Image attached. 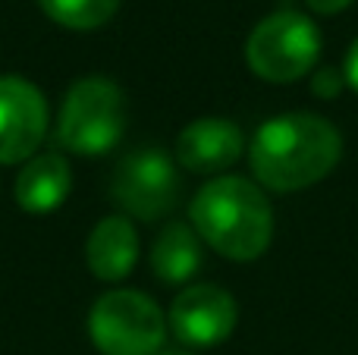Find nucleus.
<instances>
[{
    "instance_id": "f257e3e1",
    "label": "nucleus",
    "mask_w": 358,
    "mask_h": 355,
    "mask_svg": "<svg viewBox=\"0 0 358 355\" xmlns=\"http://www.w3.org/2000/svg\"><path fill=\"white\" fill-rule=\"evenodd\" d=\"M343 154V138L330 119L317 113H283L255 132L248 161L261 186L273 192H299L321 182Z\"/></svg>"
},
{
    "instance_id": "f03ea898",
    "label": "nucleus",
    "mask_w": 358,
    "mask_h": 355,
    "mask_svg": "<svg viewBox=\"0 0 358 355\" xmlns=\"http://www.w3.org/2000/svg\"><path fill=\"white\" fill-rule=\"evenodd\" d=\"M189 217L195 233L229 261H255L273 239V208L255 182L217 176L192 198Z\"/></svg>"
},
{
    "instance_id": "7ed1b4c3",
    "label": "nucleus",
    "mask_w": 358,
    "mask_h": 355,
    "mask_svg": "<svg viewBox=\"0 0 358 355\" xmlns=\"http://www.w3.org/2000/svg\"><path fill=\"white\" fill-rule=\"evenodd\" d=\"M126 129V98L104 75L79 79L66 92L57 119V138L66 151L94 157L110 151Z\"/></svg>"
},
{
    "instance_id": "20e7f679",
    "label": "nucleus",
    "mask_w": 358,
    "mask_h": 355,
    "mask_svg": "<svg viewBox=\"0 0 358 355\" xmlns=\"http://www.w3.org/2000/svg\"><path fill=\"white\" fill-rule=\"evenodd\" d=\"M321 57V31L308 16L283 10L261 19L245 41V63L258 79L273 85L299 82Z\"/></svg>"
},
{
    "instance_id": "39448f33",
    "label": "nucleus",
    "mask_w": 358,
    "mask_h": 355,
    "mask_svg": "<svg viewBox=\"0 0 358 355\" xmlns=\"http://www.w3.org/2000/svg\"><path fill=\"white\" fill-rule=\"evenodd\" d=\"M88 333L101 355H157L167 340V321L145 293L113 289L94 302Z\"/></svg>"
},
{
    "instance_id": "423d86ee",
    "label": "nucleus",
    "mask_w": 358,
    "mask_h": 355,
    "mask_svg": "<svg viewBox=\"0 0 358 355\" xmlns=\"http://www.w3.org/2000/svg\"><path fill=\"white\" fill-rule=\"evenodd\" d=\"M113 201L138 220L167 217L179 198L176 167L161 148H138L113 170Z\"/></svg>"
},
{
    "instance_id": "0eeeda50",
    "label": "nucleus",
    "mask_w": 358,
    "mask_h": 355,
    "mask_svg": "<svg viewBox=\"0 0 358 355\" xmlns=\"http://www.w3.org/2000/svg\"><path fill=\"white\" fill-rule=\"evenodd\" d=\"M48 132V101L31 82L0 75V164H22Z\"/></svg>"
},
{
    "instance_id": "6e6552de",
    "label": "nucleus",
    "mask_w": 358,
    "mask_h": 355,
    "mask_svg": "<svg viewBox=\"0 0 358 355\" xmlns=\"http://www.w3.org/2000/svg\"><path fill=\"white\" fill-rule=\"evenodd\" d=\"M167 327L185 346H217L236 327V299L214 283H195L173 299Z\"/></svg>"
},
{
    "instance_id": "1a4fd4ad",
    "label": "nucleus",
    "mask_w": 358,
    "mask_h": 355,
    "mask_svg": "<svg viewBox=\"0 0 358 355\" xmlns=\"http://www.w3.org/2000/svg\"><path fill=\"white\" fill-rule=\"evenodd\" d=\"M242 154V132L233 119L204 117L189 123L176 138V157L192 173H220Z\"/></svg>"
},
{
    "instance_id": "9d476101",
    "label": "nucleus",
    "mask_w": 358,
    "mask_h": 355,
    "mask_svg": "<svg viewBox=\"0 0 358 355\" xmlns=\"http://www.w3.org/2000/svg\"><path fill=\"white\" fill-rule=\"evenodd\" d=\"M73 189V170L63 154H38L16 176V205L29 214H48L66 201Z\"/></svg>"
},
{
    "instance_id": "9b49d317",
    "label": "nucleus",
    "mask_w": 358,
    "mask_h": 355,
    "mask_svg": "<svg viewBox=\"0 0 358 355\" xmlns=\"http://www.w3.org/2000/svg\"><path fill=\"white\" fill-rule=\"evenodd\" d=\"M85 258L98 280H104V283L123 280L138 261L136 226L126 217H104L101 224H94L92 236H88Z\"/></svg>"
},
{
    "instance_id": "f8f14e48",
    "label": "nucleus",
    "mask_w": 358,
    "mask_h": 355,
    "mask_svg": "<svg viewBox=\"0 0 358 355\" xmlns=\"http://www.w3.org/2000/svg\"><path fill=\"white\" fill-rule=\"evenodd\" d=\"M151 268L164 283H189L201 268L198 233L185 224H167L155 239Z\"/></svg>"
},
{
    "instance_id": "ddd939ff",
    "label": "nucleus",
    "mask_w": 358,
    "mask_h": 355,
    "mask_svg": "<svg viewBox=\"0 0 358 355\" xmlns=\"http://www.w3.org/2000/svg\"><path fill=\"white\" fill-rule=\"evenodd\" d=\"M38 3H41L44 16L54 19L63 29L92 31L110 22L120 0H38Z\"/></svg>"
},
{
    "instance_id": "4468645a",
    "label": "nucleus",
    "mask_w": 358,
    "mask_h": 355,
    "mask_svg": "<svg viewBox=\"0 0 358 355\" xmlns=\"http://www.w3.org/2000/svg\"><path fill=\"white\" fill-rule=\"evenodd\" d=\"M343 75H346V85L358 92V38H355L352 48H349V54H346V66H343Z\"/></svg>"
},
{
    "instance_id": "2eb2a0df",
    "label": "nucleus",
    "mask_w": 358,
    "mask_h": 355,
    "mask_svg": "<svg viewBox=\"0 0 358 355\" xmlns=\"http://www.w3.org/2000/svg\"><path fill=\"white\" fill-rule=\"evenodd\" d=\"M315 13H324V16H334V13H343L352 0H305Z\"/></svg>"
},
{
    "instance_id": "dca6fc26",
    "label": "nucleus",
    "mask_w": 358,
    "mask_h": 355,
    "mask_svg": "<svg viewBox=\"0 0 358 355\" xmlns=\"http://www.w3.org/2000/svg\"><path fill=\"white\" fill-rule=\"evenodd\" d=\"M157 355H192V352H185V349H161Z\"/></svg>"
}]
</instances>
